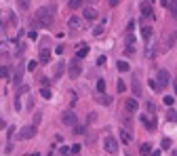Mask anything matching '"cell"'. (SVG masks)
<instances>
[{
  "instance_id": "obj_1",
  "label": "cell",
  "mask_w": 177,
  "mask_h": 156,
  "mask_svg": "<svg viewBox=\"0 0 177 156\" xmlns=\"http://www.w3.org/2000/svg\"><path fill=\"white\" fill-rule=\"evenodd\" d=\"M32 25H34V27H51V25H53V13L48 11L47 6L38 9V11L34 13Z\"/></svg>"
},
{
  "instance_id": "obj_2",
  "label": "cell",
  "mask_w": 177,
  "mask_h": 156,
  "mask_svg": "<svg viewBox=\"0 0 177 156\" xmlns=\"http://www.w3.org/2000/svg\"><path fill=\"white\" fill-rule=\"evenodd\" d=\"M82 72V68H80V59L76 57V59L70 61V65H68V78H78Z\"/></svg>"
},
{
  "instance_id": "obj_3",
  "label": "cell",
  "mask_w": 177,
  "mask_h": 156,
  "mask_svg": "<svg viewBox=\"0 0 177 156\" xmlns=\"http://www.w3.org/2000/svg\"><path fill=\"white\" fill-rule=\"evenodd\" d=\"M34 135H36V127L34 124H27V127H23L21 131L17 133V139H19V141H25V139H32Z\"/></svg>"
},
{
  "instance_id": "obj_4",
  "label": "cell",
  "mask_w": 177,
  "mask_h": 156,
  "mask_svg": "<svg viewBox=\"0 0 177 156\" xmlns=\"http://www.w3.org/2000/svg\"><path fill=\"white\" fill-rule=\"evenodd\" d=\"M103 150H106L107 154H114V152H118V141L112 137V135H106V137H103Z\"/></svg>"
},
{
  "instance_id": "obj_5",
  "label": "cell",
  "mask_w": 177,
  "mask_h": 156,
  "mask_svg": "<svg viewBox=\"0 0 177 156\" xmlns=\"http://www.w3.org/2000/svg\"><path fill=\"white\" fill-rule=\"evenodd\" d=\"M61 122H63L65 127H76V114H74L72 110H65V112L61 114Z\"/></svg>"
},
{
  "instance_id": "obj_6",
  "label": "cell",
  "mask_w": 177,
  "mask_h": 156,
  "mask_svg": "<svg viewBox=\"0 0 177 156\" xmlns=\"http://www.w3.org/2000/svg\"><path fill=\"white\" fill-rule=\"evenodd\" d=\"M152 2L154 0H143L141 4H139V11H141L143 17H152Z\"/></svg>"
},
{
  "instance_id": "obj_7",
  "label": "cell",
  "mask_w": 177,
  "mask_h": 156,
  "mask_svg": "<svg viewBox=\"0 0 177 156\" xmlns=\"http://www.w3.org/2000/svg\"><path fill=\"white\" fill-rule=\"evenodd\" d=\"M141 122L148 127V131H154V129L158 127V122H156V116H154V114H152V118H150V116H141Z\"/></svg>"
},
{
  "instance_id": "obj_8",
  "label": "cell",
  "mask_w": 177,
  "mask_h": 156,
  "mask_svg": "<svg viewBox=\"0 0 177 156\" xmlns=\"http://www.w3.org/2000/svg\"><path fill=\"white\" fill-rule=\"evenodd\" d=\"M175 40H177V32L175 30H171L169 34H165V48H171L173 44H175Z\"/></svg>"
},
{
  "instance_id": "obj_9",
  "label": "cell",
  "mask_w": 177,
  "mask_h": 156,
  "mask_svg": "<svg viewBox=\"0 0 177 156\" xmlns=\"http://www.w3.org/2000/svg\"><path fill=\"white\" fill-rule=\"evenodd\" d=\"M169 78H171V76H169V72H166V70H160V72H158V76H156V80H158V84H160V86H165V84L169 82Z\"/></svg>"
},
{
  "instance_id": "obj_10",
  "label": "cell",
  "mask_w": 177,
  "mask_h": 156,
  "mask_svg": "<svg viewBox=\"0 0 177 156\" xmlns=\"http://www.w3.org/2000/svg\"><path fill=\"white\" fill-rule=\"evenodd\" d=\"M124 108H127V112H137V108H139V103H137V99H127L124 101Z\"/></svg>"
},
{
  "instance_id": "obj_11",
  "label": "cell",
  "mask_w": 177,
  "mask_h": 156,
  "mask_svg": "<svg viewBox=\"0 0 177 156\" xmlns=\"http://www.w3.org/2000/svg\"><path fill=\"white\" fill-rule=\"evenodd\" d=\"M63 72H65V63H63V61H57V65H55V70H53V78H61Z\"/></svg>"
},
{
  "instance_id": "obj_12",
  "label": "cell",
  "mask_w": 177,
  "mask_h": 156,
  "mask_svg": "<svg viewBox=\"0 0 177 156\" xmlns=\"http://www.w3.org/2000/svg\"><path fill=\"white\" fill-rule=\"evenodd\" d=\"M38 61H40V63H48V61H51V51H48V48H42L40 55H38Z\"/></svg>"
},
{
  "instance_id": "obj_13",
  "label": "cell",
  "mask_w": 177,
  "mask_h": 156,
  "mask_svg": "<svg viewBox=\"0 0 177 156\" xmlns=\"http://www.w3.org/2000/svg\"><path fill=\"white\" fill-rule=\"evenodd\" d=\"M141 36L145 42H150V38H152V25H143L141 27Z\"/></svg>"
},
{
  "instance_id": "obj_14",
  "label": "cell",
  "mask_w": 177,
  "mask_h": 156,
  "mask_svg": "<svg viewBox=\"0 0 177 156\" xmlns=\"http://www.w3.org/2000/svg\"><path fill=\"white\" fill-rule=\"evenodd\" d=\"M82 6V0H68V9L70 11H78Z\"/></svg>"
},
{
  "instance_id": "obj_15",
  "label": "cell",
  "mask_w": 177,
  "mask_h": 156,
  "mask_svg": "<svg viewBox=\"0 0 177 156\" xmlns=\"http://www.w3.org/2000/svg\"><path fill=\"white\" fill-rule=\"evenodd\" d=\"M84 19L95 21V19H97V11H95V9H86V11H84Z\"/></svg>"
},
{
  "instance_id": "obj_16",
  "label": "cell",
  "mask_w": 177,
  "mask_h": 156,
  "mask_svg": "<svg viewBox=\"0 0 177 156\" xmlns=\"http://www.w3.org/2000/svg\"><path fill=\"white\" fill-rule=\"evenodd\" d=\"M78 25H80V19H78V17H70V19H68V27H70V30H78Z\"/></svg>"
},
{
  "instance_id": "obj_17",
  "label": "cell",
  "mask_w": 177,
  "mask_h": 156,
  "mask_svg": "<svg viewBox=\"0 0 177 156\" xmlns=\"http://www.w3.org/2000/svg\"><path fill=\"white\" fill-rule=\"evenodd\" d=\"M139 152H141L143 156H150V154H152V145H150L148 141H145V144H141V145H139Z\"/></svg>"
},
{
  "instance_id": "obj_18",
  "label": "cell",
  "mask_w": 177,
  "mask_h": 156,
  "mask_svg": "<svg viewBox=\"0 0 177 156\" xmlns=\"http://www.w3.org/2000/svg\"><path fill=\"white\" fill-rule=\"evenodd\" d=\"M133 93L135 95H141V82L137 78H133Z\"/></svg>"
},
{
  "instance_id": "obj_19",
  "label": "cell",
  "mask_w": 177,
  "mask_h": 156,
  "mask_svg": "<svg viewBox=\"0 0 177 156\" xmlns=\"http://www.w3.org/2000/svg\"><path fill=\"white\" fill-rule=\"evenodd\" d=\"M166 120H169V122H177V110H169V112H166Z\"/></svg>"
},
{
  "instance_id": "obj_20",
  "label": "cell",
  "mask_w": 177,
  "mask_h": 156,
  "mask_svg": "<svg viewBox=\"0 0 177 156\" xmlns=\"http://www.w3.org/2000/svg\"><path fill=\"white\" fill-rule=\"evenodd\" d=\"M86 55H89V47H80L78 51H76V57H78V59H82V57H86Z\"/></svg>"
},
{
  "instance_id": "obj_21",
  "label": "cell",
  "mask_w": 177,
  "mask_h": 156,
  "mask_svg": "<svg viewBox=\"0 0 177 156\" xmlns=\"http://www.w3.org/2000/svg\"><path fill=\"white\" fill-rule=\"evenodd\" d=\"M17 6H19V11H27L30 9V0H17Z\"/></svg>"
},
{
  "instance_id": "obj_22",
  "label": "cell",
  "mask_w": 177,
  "mask_h": 156,
  "mask_svg": "<svg viewBox=\"0 0 177 156\" xmlns=\"http://www.w3.org/2000/svg\"><path fill=\"white\" fill-rule=\"evenodd\" d=\"M116 68H118V72H129V63L127 61H118Z\"/></svg>"
},
{
  "instance_id": "obj_23",
  "label": "cell",
  "mask_w": 177,
  "mask_h": 156,
  "mask_svg": "<svg viewBox=\"0 0 177 156\" xmlns=\"http://www.w3.org/2000/svg\"><path fill=\"white\" fill-rule=\"evenodd\" d=\"M95 99H97V101H101L103 106H110V103H112V97H110V95H103V97H95Z\"/></svg>"
},
{
  "instance_id": "obj_24",
  "label": "cell",
  "mask_w": 177,
  "mask_h": 156,
  "mask_svg": "<svg viewBox=\"0 0 177 156\" xmlns=\"http://www.w3.org/2000/svg\"><path fill=\"white\" fill-rule=\"evenodd\" d=\"M40 95L44 97V99H51V97H53V93H51V89H47V86H42V89H40Z\"/></svg>"
},
{
  "instance_id": "obj_25",
  "label": "cell",
  "mask_w": 177,
  "mask_h": 156,
  "mask_svg": "<svg viewBox=\"0 0 177 156\" xmlns=\"http://www.w3.org/2000/svg\"><path fill=\"white\" fill-rule=\"evenodd\" d=\"M120 139H122L124 144H129V141H131V135L127 131H120Z\"/></svg>"
},
{
  "instance_id": "obj_26",
  "label": "cell",
  "mask_w": 177,
  "mask_h": 156,
  "mask_svg": "<svg viewBox=\"0 0 177 156\" xmlns=\"http://www.w3.org/2000/svg\"><path fill=\"white\" fill-rule=\"evenodd\" d=\"M124 89H127V84L122 82V80H118V82H116V91H118V93H124Z\"/></svg>"
},
{
  "instance_id": "obj_27",
  "label": "cell",
  "mask_w": 177,
  "mask_h": 156,
  "mask_svg": "<svg viewBox=\"0 0 177 156\" xmlns=\"http://www.w3.org/2000/svg\"><path fill=\"white\" fill-rule=\"evenodd\" d=\"M150 86H152L154 91H160V89H162V86L158 84V80H154V78H150Z\"/></svg>"
},
{
  "instance_id": "obj_28",
  "label": "cell",
  "mask_w": 177,
  "mask_h": 156,
  "mask_svg": "<svg viewBox=\"0 0 177 156\" xmlns=\"http://www.w3.org/2000/svg\"><path fill=\"white\" fill-rule=\"evenodd\" d=\"M97 91H99V93L106 91V80H97Z\"/></svg>"
},
{
  "instance_id": "obj_29",
  "label": "cell",
  "mask_w": 177,
  "mask_h": 156,
  "mask_svg": "<svg viewBox=\"0 0 177 156\" xmlns=\"http://www.w3.org/2000/svg\"><path fill=\"white\" fill-rule=\"evenodd\" d=\"M72 154V150H68V145H63L61 150H59V156H70Z\"/></svg>"
},
{
  "instance_id": "obj_30",
  "label": "cell",
  "mask_w": 177,
  "mask_h": 156,
  "mask_svg": "<svg viewBox=\"0 0 177 156\" xmlns=\"http://www.w3.org/2000/svg\"><path fill=\"white\" fill-rule=\"evenodd\" d=\"M84 131H86V129H84L82 124H76V127H74V133H76V135H82Z\"/></svg>"
},
{
  "instance_id": "obj_31",
  "label": "cell",
  "mask_w": 177,
  "mask_h": 156,
  "mask_svg": "<svg viewBox=\"0 0 177 156\" xmlns=\"http://www.w3.org/2000/svg\"><path fill=\"white\" fill-rule=\"evenodd\" d=\"M160 148H162V150H169V148H171V139H169V137H165V139H162V145H160Z\"/></svg>"
},
{
  "instance_id": "obj_32",
  "label": "cell",
  "mask_w": 177,
  "mask_h": 156,
  "mask_svg": "<svg viewBox=\"0 0 177 156\" xmlns=\"http://www.w3.org/2000/svg\"><path fill=\"white\" fill-rule=\"evenodd\" d=\"M101 34H103V25H97L93 30V36H101Z\"/></svg>"
},
{
  "instance_id": "obj_33",
  "label": "cell",
  "mask_w": 177,
  "mask_h": 156,
  "mask_svg": "<svg viewBox=\"0 0 177 156\" xmlns=\"http://www.w3.org/2000/svg\"><path fill=\"white\" fill-rule=\"evenodd\" d=\"M165 103H166V106H169V108H171V106L175 103V99H173V97H171V95H166V97H165Z\"/></svg>"
},
{
  "instance_id": "obj_34",
  "label": "cell",
  "mask_w": 177,
  "mask_h": 156,
  "mask_svg": "<svg viewBox=\"0 0 177 156\" xmlns=\"http://www.w3.org/2000/svg\"><path fill=\"white\" fill-rule=\"evenodd\" d=\"M145 108H148V112H152V114L156 112V106H154L152 101H148V103H145Z\"/></svg>"
},
{
  "instance_id": "obj_35",
  "label": "cell",
  "mask_w": 177,
  "mask_h": 156,
  "mask_svg": "<svg viewBox=\"0 0 177 156\" xmlns=\"http://www.w3.org/2000/svg\"><path fill=\"white\" fill-rule=\"evenodd\" d=\"M9 76V68H0V78H6Z\"/></svg>"
},
{
  "instance_id": "obj_36",
  "label": "cell",
  "mask_w": 177,
  "mask_h": 156,
  "mask_svg": "<svg viewBox=\"0 0 177 156\" xmlns=\"http://www.w3.org/2000/svg\"><path fill=\"white\" fill-rule=\"evenodd\" d=\"M70 150H72V154H78V152H80V145H78V144H74V145L70 148Z\"/></svg>"
},
{
  "instance_id": "obj_37",
  "label": "cell",
  "mask_w": 177,
  "mask_h": 156,
  "mask_svg": "<svg viewBox=\"0 0 177 156\" xmlns=\"http://www.w3.org/2000/svg\"><path fill=\"white\" fill-rule=\"evenodd\" d=\"M103 63H106V57H103V55H99V57H97V65H103Z\"/></svg>"
},
{
  "instance_id": "obj_38",
  "label": "cell",
  "mask_w": 177,
  "mask_h": 156,
  "mask_svg": "<svg viewBox=\"0 0 177 156\" xmlns=\"http://www.w3.org/2000/svg\"><path fill=\"white\" fill-rule=\"evenodd\" d=\"M36 65H38L36 61H30V63H27V70H32V72H34V70H36Z\"/></svg>"
},
{
  "instance_id": "obj_39",
  "label": "cell",
  "mask_w": 177,
  "mask_h": 156,
  "mask_svg": "<svg viewBox=\"0 0 177 156\" xmlns=\"http://www.w3.org/2000/svg\"><path fill=\"white\" fill-rule=\"evenodd\" d=\"M95 118H97V114H95V112H91V114H89V118H86V122H93Z\"/></svg>"
},
{
  "instance_id": "obj_40",
  "label": "cell",
  "mask_w": 177,
  "mask_h": 156,
  "mask_svg": "<svg viewBox=\"0 0 177 156\" xmlns=\"http://www.w3.org/2000/svg\"><path fill=\"white\" fill-rule=\"evenodd\" d=\"M118 2H120V0H110V6H116Z\"/></svg>"
},
{
  "instance_id": "obj_41",
  "label": "cell",
  "mask_w": 177,
  "mask_h": 156,
  "mask_svg": "<svg viewBox=\"0 0 177 156\" xmlns=\"http://www.w3.org/2000/svg\"><path fill=\"white\" fill-rule=\"evenodd\" d=\"M4 127H6V122H4V120L0 118V129H4Z\"/></svg>"
},
{
  "instance_id": "obj_42",
  "label": "cell",
  "mask_w": 177,
  "mask_h": 156,
  "mask_svg": "<svg viewBox=\"0 0 177 156\" xmlns=\"http://www.w3.org/2000/svg\"><path fill=\"white\" fill-rule=\"evenodd\" d=\"M173 89H175V95H177V78L173 80Z\"/></svg>"
},
{
  "instance_id": "obj_43",
  "label": "cell",
  "mask_w": 177,
  "mask_h": 156,
  "mask_svg": "<svg viewBox=\"0 0 177 156\" xmlns=\"http://www.w3.org/2000/svg\"><path fill=\"white\" fill-rule=\"evenodd\" d=\"M150 156H160V152H158V150H154V152H152Z\"/></svg>"
},
{
  "instance_id": "obj_44",
  "label": "cell",
  "mask_w": 177,
  "mask_h": 156,
  "mask_svg": "<svg viewBox=\"0 0 177 156\" xmlns=\"http://www.w3.org/2000/svg\"><path fill=\"white\" fill-rule=\"evenodd\" d=\"M27 156H40V154H38V152H34V154H27Z\"/></svg>"
},
{
  "instance_id": "obj_45",
  "label": "cell",
  "mask_w": 177,
  "mask_h": 156,
  "mask_svg": "<svg viewBox=\"0 0 177 156\" xmlns=\"http://www.w3.org/2000/svg\"><path fill=\"white\" fill-rule=\"evenodd\" d=\"M171 156H177V150H175V152H171Z\"/></svg>"
},
{
  "instance_id": "obj_46",
  "label": "cell",
  "mask_w": 177,
  "mask_h": 156,
  "mask_svg": "<svg viewBox=\"0 0 177 156\" xmlns=\"http://www.w3.org/2000/svg\"><path fill=\"white\" fill-rule=\"evenodd\" d=\"M171 2H173V4H177V0H171Z\"/></svg>"
},
{
  "instance_id": "obj_47",
  "label": "cell",
  "mask_w": 177,
  "mask_h": 156,
  "mask_svg": "<svg viewBox=\"0 0 177 156\" xmlns=\"http://www.w3.org/2000/svg\"><path fill=\"white\" fill-rule=\"evenodd\" d=\"M127 156H129V154H127Z\"/></svg>"
}]
</instances>
